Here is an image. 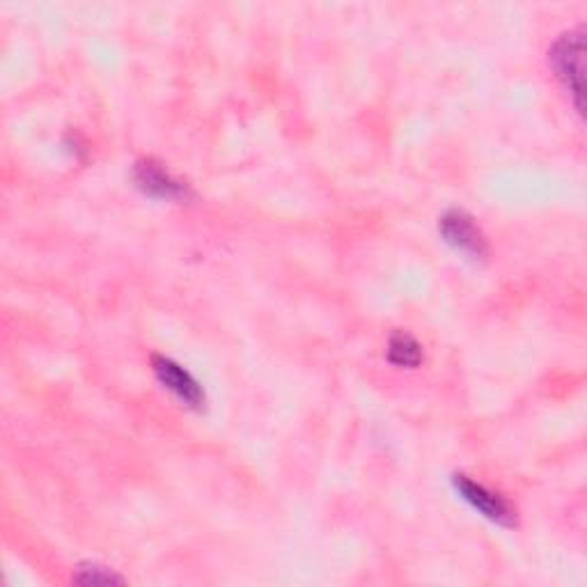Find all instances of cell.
Listing matches in <instances>:
<instances>
[{"mask_svg": "<svg viewBox=\"0 0 587 587\" xmlns=\"http://www.w3.org/2000/svg\"><path fill=\"white\" fill-rule=\"evenodd\" d=\"M583 56H585L583 29L560 35L557 42L553 44V48L549 51L551 67H553L555 76L560 78V84L569 90L578 113H583V88H585Z\"/></svg>", "mask_w": 587, "mask_h": 587, "instance_id": "cell-1", "label": "cell"}, {"mask_svg": "<svg viewBox=\"0 0 587 587\" xmlns=\"http://www.w3.org/2000/svg\"><path fill=\"white\" fill-rule=\"evenodd\" d=\"M439 230L452 248L468 255L470 259H485L489 255V244L483 230L475 225V219L464 209L445 211L441 217Z\"/></svg>", "mask_w": 587, "mask_h": 587, "instance_id": "cell-2", "label": "cell"}, {"mask_svg": "<svg viewBox=\"0 0 587 587\" xmlns=\"http://www.w3.org/2000/svg\"><path fill=\"white\" fill-rule=\"evenodd\" d=\"M455 489L457 494L473 507V510H477L483 517H487L489 521L498 523V525H505V528H512L517 525V512L514 507L507 502L500 494L487 489L485 485L475 483V479H470L468 475H455Z\"/></svg>", "mask_w": 587, "mask_h": 587, "instance_id": "cell-3", "label": "cell"}, {"mask_svg": "<svg viewBox=\"0 0 587 587\" xmlns=\"http://www.w3.org/2000/svg\"><path fill=\"white\" fill-rule=\"evenodd\" d=\"M152 369H154L156 379L164 384V388H168L175 397H179L186 407H191V409L204 407V390L193 379L191 372H186L181 365H177L173 358H166V356H154Z\"/></svg>", "mask_w": 587, "mask_h": 587, "instance_id": "cell-4", "label": "cell"}, {"mask_svg": "<svg viewBox=\"0 0 587 587\" xmlns=\"http://www.w3.org/2000/svg\"><path fill=\"white\" fill-rule=\"evenodd\" d=\"M136 184L139 189L152 198H177L181 196V184L158 164L154 162H141L136 166Z\"/></svg>", "mask_w": 587, "mask_h": 587, "instance_id": "cell-5", "label": "cell"}, {"mask_svg": "<svg viewBox=\"0 0 587 587\" xmlns=\"http://www.w3.org/2000/svg\"><path fill=\"white\" fill-rule=\"evenodd\" d=\"M388 361L395 367H418L422 363V346L405 331H397L388 340Z\"/></svg>", "mask_w": 587, "mask_h": 587, "instance_id": "cell-6", "label": "cell"}, {"mask_svg": "<svg viewBox=\"0 0 587 587\" xmlns=\"http://www.w3.org/2000/svg\"><path fill=\"white\" fill-rule=\"evenodd\" d=\"M76 583L81 585H122L124 578L118 576L115 572L106 569V567H99V565H86L76 572L74 576Z\"/></svg>", "mask_w": 587, "mask_h": 587, "instance_id": "cell-7", "label": "cell"}]
</instances>
